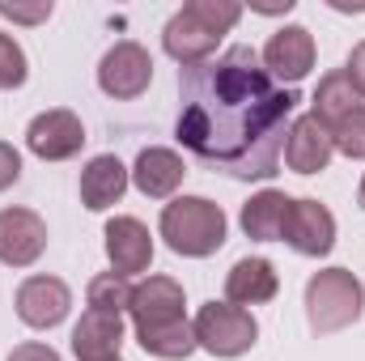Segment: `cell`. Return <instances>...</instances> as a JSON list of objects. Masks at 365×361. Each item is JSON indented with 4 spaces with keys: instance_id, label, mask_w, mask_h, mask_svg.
I'll list each match as a JSON object with an SVG mask.
<instances>
[{
    "instance_id": "obj_1",
    "label": "cell",
    "mask_w": 365,
    "mask_h": 361,
    "mask_svg": "<svg viewBox=\"0 0 365 361\" xmlns=\"http://www.w3.org/2000/svg\"><path fill=\"white\" fill-rule=\"evenodd\" d=\"M297 102V93L268 77L255 47L238 43L208 64L179 68L175 136L204 171L242 183L272 179Z\"/></svg>"
},
{
    "instance_id": "obj_2",
    "label": "cell",
    "mask_w": 365,
    "mask_h": 361,
    "mask_svg": "<svg viewBox=\"0 0 365 361\" xmlns=\"http://www.w3.org/2000/svg\"><path fill=\"white\" fill-rule=\"evenodd\" d=\"M158 230L175 255L204 260V255L221 251V243H225V213L204 195H179L162 208Z\"/></svg>"
},
{
    "instance_id": "obj_3",
    "label": "cell",
    "mask_w": 365,
    "mask_h": 361,
    "mask_svg": "<svg viewBox=\"0 0 365 361\" xmlns=\"http://www.w3.org/2000/svg\"><path fill=\"white\" fill-rule=\"evenodd\" d=\"M365 310V285L349 268H323L306 280V319L319 336L353 327Z\"/></svg>"
},
{
    "instance_id": "obj_4",
    "label": "cell",
    "mask_w": 365,
    "mask_h": 361,
    "mask_svg": "<svg viewBox=\"0 0 365 361\" xmlns=\"http://www.w3.org/2000/svg\"><path fill=\"white\" fill-rule=\"evenodd\" d=\"M191 327H195V345L208 349L212 357H242L259 340V323L251 319V310L234 302H204Z\"/></svg>"
},
{
    "instance_id": "obj_5",
    "label": "cell",
    "mask_w": 365,
    "mask_h": 361,
    "mask_svg": "<svg viewBox=\"0 0 365 361\" xmlns=\"http://www.w3.org/2000/svg\"><path fill=\"white\" fill-rule=\"evenodd\" d=\"M149 81H153V56L132 39L115 43L98 64V86H102L106 98H119V102L140 98L149 90Z\"/></svg>"
},
{
    "instance_id": "obj_6",
    "label": "cell",
    "mask_w": 365,
    "mask_h": 361,
    "mask_svg": "<svg viewBox=\"0 0 365 361\" xmlns=\"http://www.w3.org/2000/svg\"><path fill=\"white\" fill-rule=\"evenodd\" d=\"M26 145H30V153L43 158V162H68V158H77L81 145H86V123H81L73 111H64V106L43 111V115L30 119Z\"/></svg>"
},
{
    "instance_id": "obj_7",
    "label": "cell",
    "mask_w": 365,
    "mask_h": 361,
    "mask_svg": "<svg viewBox=\"0 0 365 361\" xmlns=\"http://www.w3.org/2000/svg\"><path fill=\"white\" fill-rule=\"evenodd\" d=\"M47 251V221L34 208H0V264L30 268Z\"/></svg>"
},
{
    "instance_id": "obj_8",
    "label": "cell",
    "mask_w": 365,
    "mask_h": 361,
    "mask_svg": "<svg viewBox=\"0 0 365 361\" xmlns=\"http://www.w3.org/2000/svg\"><path fill=\"white\" fill-rule=\"evenodd\" d=\"M284 243L297 251V255H327L336 247V217L327 204L319 200H293L289 208V221H284Z\"/></svg>"
},
{
    "instance_id": "obj_9",
    "label": "cell",
    "mask_w": 365,
    "mask_h": 361,
    "mask_svg": "<svg viewBox=\"0 0 365 361\" xmlns=\"http://www.w3.org/2000/svg\"><path fill=\"white\" fill-rule=\"evenodd\" d=\"M68 306H73V293L60 276H30V280L17 285V319L26 327L47 332V327L64 323Z\"/></svg>"
},
{
    "instance_id": "obj_10",
    "label": "cell",
    "mask_w": 365,
    "mask_h": 361,
    "mask_svg": "<svg viewBox=\"0 0 365 361\" xmlns=\"http://www.w3.org/2000/svg\"><path fill=\"white\" fill-rule=\"evenodd\" d=\"M264 68L272 81H302L314 68V39L306 26H280L264 47Z\"/></svg>"
},
{
    "instance_id": "obj_11",
    "label": "cell",
    "mask_w": 365,
    "mask_h": 361,
    "mask_svg": "<svg viewBox=\"0 0 365 361\" xmlns=\"http://www.w3.org/2000/svg\"><path fill=\"white\" fill-rule=\"evenodd\" d=\"M331 153H336L331 132H327L314 115H302V119L289 123V136H284V162H289V171H297V175H319V171H327Z\"/></svg>"
},
{
    "instance_id": "obj_12",
    "label": "cell",
    "mask_w": 365,
    "mask_h": 361,
    "mask_svg": "<svg viewBox=\"0 0 365 361\" xmlns=\"http://www.w3.org/2000/svg\"><path fill=\"white\" fill-rule=\"evenodd\" d=\"M106 255H110V268L119 276H136L153 264V238H149V225L136 221V217H115L106 221Z\"/></svg>"
},
{
    "instance_id": "obj_13",
    "label": "cell",
    "mask_w": 365,
    "mask_h": 361,
    "mask_svg": "<svg viewBox=\"0 0 365 361\" xmlns=\"http://www.w3.org/2000/svg\"><path fill=\"white\" fill-rule=\"evenodd\" d=\"M123 345V319L110 310H86L81 323L73 327V353L77 361H115Z\"/></svg>"
},
{
    "instance_id": "obj_14",
    "label": "cell",
    "mask_w": 365,
    "mask_h": 361,
    "mask_svg": "<svg viewBox=\"0 0 365 361\" xmlns=\"http://www.w3.org/2000/svg\"><path fill=\"white\" fill-rule=\"evenodd\" d=\"M132 323L145 327V323H170L182 319V285L175 276H149L140 285H132Z\"/></svg>"
},
{
    "instance_id": "obj_15",
    "label": "cell",
    "mask_w": 365,
    "mask_h": 361,
    "mask_svg": "<svg viewBox=\"0 0 365 361\" xmlns=\"http://www.w3.org/2000/svg\"><path fill=\"white\" fill-rule=\"evenodd\" d=\"M276 289H280V276L264 255H247L225 272V298L234 306H264L276 298Z\"/></svg>"
},
{
    "instance_id": "obj_16",
    "label": "cell",
    "mask_w": 365,
    "mask_h": 361,
    "mask_svg": "<svg viewBox=\"0 0 365 361\" xmlns=\"http://www.w3.org/2000/svg\"><path fill=\"white\" fill-rule=\"evenodd\" d=\"M217 43H221V34L204 30L187 9H179V13L166 21V30H162V47L179 60L182 68H191V64H208L212 51H217Z\"/></svg>"
},
{
    "instance_id": "obj_17",
    "label": "cell",
    "mask_w": 365,
    "mask_h": 361,
    "mask_svg": "<svg viewBox=\"0 0 365 361\" xmlns=\"http://www.w3.org/2000/svg\"><path fill=\"white\" fill-rule=\"evenodd\" d=\"M123 191H128V166L115 153H98V158L86 162V171H81V204L90 213H102V208L119 204Z\"/></svg>"
},
{
    "instance_id": "obj_18",
    "label": "cell",
    "mask_w": 365,
    "mask_h": 361,
    "mask_svg": "<svg viewBox=\"0 0 365 361\" xmlns=\"http://www.w3.org/2000/svg\"><path fill=\"white\" fill-rule=\"evenodd\" d=\"M182 175H187V166H182V158L175 149H140V158H136V166H132V183L149 195V200H166V195H175L179 191Z\"/></svg>"
},
{
    "instance_id": "obj_19",
    "label": "cell",
    "mask_w": 365,
    "mask_h": 361,
    "mask_svg": "<svg viewBox=\"0 0 365 361\" xmlns=\"http://www.w3.org/2000/svg\"><path fill=\"white\" fill-rule=\"evenodd\" d=\"M289 208H293V195L264 187L259 195H251L242 204V230L247 238H259V243H284V221H289Z\"/></svg>"
},
{
    "instance_id": "obj_20",
    "label": "cell",
    "mask_w": 365,
    "mask_h": 361,
    "mask_svg": "<svg viewBox=\"0 0 365 361\" xmlns=\"http://www.w3.org/2000/svg\"><path fill=\"white\" fill-rule=\"evenodd\" d=\"M136 340H140L145 353H153V357H162V361H182L200 349L195 345V327L187 323V315L170 319V323H145V327H136Z\"/></svg>"
},
{
    "instance_id": "obj_21",
    "label": "cell",
    "mask_w": 365,
    "mask_h": 361,
    "mask_svg": "<svg viewBox=\"0 0 365 361\" xmlns=\"http://www.w3.org/2000/svg\"><path fill=\"white\" fill-rule=\"evenodd\" d=\"M357 106H361V93L353 90V81L344 77V68H336V73H327V77L319 81V90H314V111H310V115L331 132V128H336L344 115H353Z\"/></svg>"
},
{
    "instance_id": "obj_22",
    "label": "cell",
    "mask_w": 365,
    "mask_h": 361,
    "mask_svg": "<svg viewBox=\"0 0 365 361\" xmlns=\"http://www.w3.org/2000/svg\"><path fill=\"white\" fill-rule=\"evenodd\" d=\"M90 306L93 310L123 315V310L132 306V285H128V276H119V272H102V276H93L90 280Z\"/></svg>"
},
{
    "instance_id": "obj_23",
    "label": "cell",
    "mask_w": 365,
    "mask_h": 361,
    "mask_svg": "<svg viewBox=\"0 0 365 361\" xmlns=\"http://www.w3.org/2000/svg\"><path fill=\"white\" fill-rule=\"evenodd\" d=\"M182 9L212 34H230L242 17V4H234V0H187Z\"/></svg>"
},
{
    "instance_id": "obj_24",
    "label": "cell",
    "mask_w": 365,
    "mask_h": 361,
    "mask_svg": "<svg viewBox=\"0 0 365 361\" xmlns=\"http://www.w3.org/2000/svg\"><path fill=\"white\" fill-rule=\"evenodd\" d=\"M331 145L353 158V162H365V106H357L353 115H344L336 128H331Z\"/></svg>"
},
{
    "instance_id": "obj_25",
    "label": "cell",
    "mask_w": 365,
    "mask_h": 361,
    "mask_svg": "<svg viewBox=\"0 0 365 361\" xmlns=\"http://www.w3.org/2000/svg\"><path fill=\"white\" fill-rule=\"evenodd\" d=\"M26 51L17 47L13 34H0V90H17L26 81Z\"/></svg>"
},
{
    "instance_id": "obj_26",
    "label": "cell",
    "mask_w": 365,
    "mask_h": 361,
    "mask_svg": "<svg viewBox=\"0 0 365 361\" xmlns=\"http://www.w3.org/2000/svg\"><path fill=\"white\" fill-rule=\"evenodd\" d=\"M0 17L9 21H21V26H38L51 17V0H38V4H17V0H0Z\"/></svg>"
},
{
    "instance_id": "obj_27",
    "label": "cell",
    "mask_w": 365,
    "mask_h": 361,
    "mask_svg": "<svg viewBox=\"0 0 365 361\" xmlns=\"http://www.w3.org/2000/svg\"><path fill=\"white\" fill-rule=\"evenodd\" d=\"M17 179H21V153H17L9 141H0V191L13 187Z\"/></svg>"
},
{
    "instance_id": "obj_28",
    "label": "cell",
    "mask_w": 365,
    "mask_h": 361,
    "mask_svg": "<svg viewBox=\"0 0 365 361\" xmlns=\"http://www.w3.org/2000/svg\"><path fill=\"white\" fill-rule=\"evenodd\" d=\"M344 77L353 81V90L365 98V39L353 47V56H349V64H344Z\"/></svg>"
},
{
    "instance_id": "obj_29",
    "label": "cell",
    "mask_w": 365,
    "mask_h": 361,
    "mask_svg": "<svg viewBox=\"0 0 365 361\" xmlns=\"http://www.w3.org/2000/svg\"><path fill=\"white\" fill-rule=\"evenodd\" d=\"M9 361H60V353L51 349V345H17Z\"/></svg>"
},
{
    "instance_id": "obj_30",
    "label": "cell",
    "mask_w": 365,
    "mask_h": 361,
    "mask_svg": "<svg viewBox=\"0 0 365 361\" xmlns=\"http://www.w3.org/2000/svg\"><path fill=\"white\" fill-rule=\"evenodd\" d=\"M357 200H361V208H365V179H361V191H357Z\"/></svg>"
},
{
    "instance_id": "obj_31",
    "label": "cell",
    "mask_w": 365,
    "mask_h": 361,
    "mask_svg": "<svg viewBox=\"0 0 365 361\" xmlns=\"http://www.w3.org/2000/svg\"><path fill=\"white\" fill-rule=\"evenodd\" d=\"M115 361H119V357H115Z\"/></svg>"
}]
</instances>
